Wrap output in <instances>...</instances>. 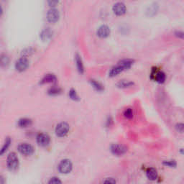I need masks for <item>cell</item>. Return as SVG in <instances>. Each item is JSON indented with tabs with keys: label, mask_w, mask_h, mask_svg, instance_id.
Masks as SVG:
<instances>
[{
	"label": "cell",
	"mask_w": 184,
	"mask_h": 184,
	"mask_svg": "<svg viewBox=\"0 0 184 184\" xmlns=\"http://www.w3.org/2000/svg\"><path fill=\"white\" fill-rule=\"evenodd\" d=\"M134 61L130 59H125L121 61L116 66L112 68L111 71L109 73V76L110 77H114L119 75L120 73H122L124 71L129 69L131 68V66L133 65Z\"/></svg>",
	"instance_id": "1"
},
{
	"label": "cell",
	"mask_w": 184,
	"mask_h": 184,
	"mask_svg": "<svg viewBox=\"0 0 184 184\" xmlns=\"http://www.w3.org/2000/svg\"><path fill=\"white\" fill-rule=\"evenodd\" d=\"M7 167L10 170H16L19 167V158L15 152L9 154L6 160Z\"/></svg>",
	"instance_id": "2"
},
{
	"label": "cell",
	"mask_w": 184,
	"mask_h": 184,
	"mask_svg": "<svg viewBox=\"0 0 184 184\" xmlns=\"http://www.w3.org/2000/svg\"><path fill=\"white\" fill-rule=\"evenodd\" d=\"M70 127L69 125L66 122H61L58 124L56 126L55 130V135L59 137H65L66 135L68 134V132H69Z\"/></svg>",
	"instance_id": "3"
},
{
	"label": "cell",
	"mask_w": 184,
	"mask_h": 184,
	"mask_svg": "<svg viewBox=\"0 0 184 184\" xmlns=\"http://www.w3.org/2000/svg\"><path fill=\"white\" fill-rule=\"evenodd\" d=\"M73 164L71 161L68 159H64L61 160L58 165V170L60 173L63 174H67L71 171Z\"/></svg>",
	"instance_id": "4"
},
{
	"label": "cell",
	"mask_w": 184,
	"mask_h": 184,
	"mask_svg": "<svg viewBox=\"0 0 184 184\" xmlns=\"http://www.w3.org/2000/svg\"><path fill=\"white\" fill-rule=\"evenodd\" d=\"M30 62H29L28 58L22 57L18 61H17L15 63V68L17 71L23 72L27 70V68L29 67Z\"/></svg>",
	"instance_id": "5"
},
{
	"label": "cell",
	"mask_w": 184,
	"mask_h": 184,
	"mask_svg": "<svg viewBox=\"0 0 184 184\" xmlns=\"http://www.w3.org/2000/svg\"><path fill=\"white\" fill-rule=\"evenodd\" d=\"M47 20L50 23H55L59 20L60 13L59 11L55 8H51L48 10L46 15Z\"/></svg>",
	"instance_id": "6"
},
{
	"label": "cell",
	"mask_w": 184,
	"mask_h": 184,
	"mask_svg": "<svg viewBox=\"0 0 184 184\" xmlns=\"http://www.w3.org/2000/svg\"><path fill=\"white\" fill-rule=\"evenodd\" d=\"M18 151L24 156H31L34 152V148L28 143H22L18 146Z\"/></svg>",
	"instance_id": "7"
},
{
	"label": "cell",
	"mask_w": 184,
	"mask_h": 184,
	"mask_svg": "<svg viewBox=\"0 0 184 184\" xmlns=\"http://www.w3.org/2000/svg\"><path fill=\"white\" fill-rule=\"evenodd\" d=\"M127 8L122 2H117L113 6V12L117 16H122L126 13Z\"/></svg>",
	"instance_id": "8"
},
{
	"label": "cell",
	"mask_w": 184,
	"mask_h": 184,
	"mask_svg": "<svg viewBox=\"0 0 184 184\" xmlns=\"http://www.w3.org/2000/svg\"><path fill=\"white\" fill-rule=\"evenodd\" d=\"M111 151L115 156H122L127 151V148L125 147V146L122 145H117V144H114V145H112L111 146Z\"/></svg>",
	"instance_id": "9"
},
{
	"label": "cell",
	"mask_w": 184,
	"mask_h": 184,
	"mask_svg": "<svg viewBox=\"0 0 184 184\" xmlns=\"http://www.w3.org/2000/svg\"><path fill=\"white\" fill-rule=\"evenodd\" d=\"M50 142V138L47 134L41 133L37 136V143L39 145L42 147H45L49 145Z\"/></svg>",
	"instance_id": "10"
},
{
	"label": "cell",
	"mask_w": 184,
	"mask_h": 184,
	"mask_svg": "<svg viewBox=\"0 0 184 184\" xmlns=\"http://www.w3.org/2000/svg\"><path fill=\"white\" fill-rule=\"evenodd\" d=\"M96 34L101 38H106L110 35V29L106 25H101L97 30Z\"/></svg>",
	"instance_id": "11"
},
{
	"label": "cell",
	"mask_w": 184,
	"mask_h": 184,
	"mask_svg": "<svg viewBox=\"0 0 184 184\" xmlns=\"http://www.w3.org/2000/svg\"><path fill=\"white\" fill-rule=\"evenodd\" d=\"M53 36V31L50 30V28H45L44 30L42 31L41 33V39L42 41L45 42L49 41V40Z\"/></svg>",
	"instance_id": "12"
},
{
	"label": "cell",
	"mask_w": 184,
	"mask_h": 184,
	"mask_svg": "<svg viewBox=\"0 0 184 184\" xmlns=\"http://www.w3.org/2000/svg\"><path fill=\"white\" fill-rule=\"evenodd\" d=\"M146 176L150 181H156L158 178V172L153 168H148L146 171Z\"/></svg>",
	"instance_id": "13"
},
{
	"label": "cell",
	"mask_w": 184,
	"mask_h": 184,
	"mask_svg": "<svg viewBox=\"0 0 184 184\" xmlns=\"http://www.w3.org/2000/svg\"><path fill=\"white\" fill-rule=\"evenodd\" d=\"M76 64L77 69H78L80 74H83L84 67H83V61H82L81 57L80 56L79 54L76 55Z\"/></svg>",
	"instance_id": "14"
},
{
	"label": "cell",
	"mask_w": 184,
	"mask_h": 184,
	"mask_svg": "<svg viewBox=\"0 0 184 184\" xmlns=\"http://www.w3.org/2000/svg\"><path fill=\"white\" fill-rule=\"evenodd\" d=\"M154 78L156 82L159 83H163L165 81V74L163 71H157L155 73Z\"/></svg>",
	"instance_id": "15"
},
{
	"label": "cell",
	"mask_w": 184,
	"mask_h": 184,
	"mask_svg": "<svg viewBox=\"0 0 184 184\" xmlns=\"http://www.w3.org/2000/svg\"><path fill=\"white\" fill-rule=\"evenodd\" d=\"M32 125V120L30 119L23 118L18 121V126L21 128H26Z\"/></svg>",
	"instance_id": "16"
},
{
	"label": "cell",
	"mask_w": 184,
	"mask_h": 184,
	"mask_svg": "<svg viewBox=\"0 0 184 184\" xmlns=\"http://www.w3.org/2000/svg\"><path fill=\"white\" fill-rule=\"evenodd\" d=\"M56 81V77L53 74H47L44 78L41 80V83H53Z\"/></svg>",
	"instance_id": "17"
},
{
	"label": "cell",
	"mask_w": 184,
	"mask_h": 184,
	"mask_svg": "<svg viewBox=\"0 0 184 184\" xmlns=\"http://www.w3.org/2000/svg\"><path fill=\"white\" fill-rule=\"evenodd\" d=\"M158 10V5L157 4H152V5H150L149 7L148 8L147 10V14L149 15V16H153L157 13Z\"/></svg>",
	"instance_id": "18"
},
{
	"label": "cell",
	"mask_w": 184,
	"mask_h": 184,
	"mask_svg": "<svg viewBox=\"0 0 184 184\" xmlns=\"http://www.w3.org/2000/svg\"><path fill=\"white\" fill-rule=\"evenodd\" d=\"M90 83L91 85L93 86V88H94L95 90L98 91V92H102L104 90L103 86L101 85L100 83H99L98 81H96V80H94V79L90 80Z\"/></svg>",
	"instance_id": "19"
},
{
	"label": "cell",
	"mask_w": 184,
	"mask_h": 184,
	"mask_svg": "<svg viewBox=\"0 0 184 184\" xmlns=\"http://www.w3.org/2000/svg\"><path fill=\"white\" fill-rule=\"evenodd\" d=\"M133 84H134V83H133L132 82H131V81H119L118 83H117V86H118L119 88H125L130 87V86H132Z\"/></svg>",
	"instance_id": "20"
},
{
	"label": "cell",
	"mask_w": 184,
	"mask_h": 184,
	"mask_svg": "<svg viewBox=\"0 0 184 184\" xmlns=\"http://www.w3.org/2000/svg\"><path fill=\"white\" fill-rule=\"evenodd\" d=\"M10 143H11V139L10 137H7V138L5 140V143H4L3 147L2 148V150H1V156H2L4 152L6 151V150L8 149V148L10 147Z\"/></svg>",
	"instance_id": "21"
},
{
	"label": "cell",
	"mask_w": 184,
	"mask_h": 184,
	"mask_svg": "<svg viewBox=\"0 0 184 184\" xmlns=\"http://www.w3.org/2000/svg\"><path fill=\"white\" fill-rule=\"evenodd\" d=\"M69 96L71 99H73V100H74V101L80 100V98L78 96V94H77L76 90L74 89V88L71 89V91L69 92Z\"/></svg>",
	"instance_id": "22"
},
{
	"label": "cell",
	"mask_w": 184,
	"mask_h": 184,
	"mask_svg": "<svg viewBox=\"0 0 184 184\" xmlns=\"http://www.w3.org/2000/svg\"><path fill=\"white\" fill-rule=\"evenodd\" d=\"M133 110L131 108L126 109L125 112H124V116L127 119H132L133 117Z\"/></svg>",
	"instance_id": "23"
},
{
	"label": "cell",
	"mask_w": 184,
	"mask_h": 184,
	"mask_svg": "<svg viewBox=\"0 0 184 184\" xmlns=\"http://www.w3.org/2000/svg\"><path fill=\"white\" fill-rule=\"evenodd\" d=\"M61 92V89L58 87H52L48 91V94L50 95H57Z\"/></svg>",
	"instance_id": "24"
},
{
	"label": "cell",
	"mask_w": 184,
	"mask_h": 184,
	"mask_svg": "<svg viewBox=\"0 0 184 184\" xmlns=\"http://www.w3.org/2000/svg\"><path fill=\"white\" fill-rule=\"evenodd\" d=\"M9 62H10V59H9V58L5 55H2V58H1L2 66H3V67H6V66H7L9 64Z\"/></svg>",
	"instance_id": "25"
},
{
	"label": "cell",
	"mask_w": 184,
	"mask_h": 184,
	"mask_svg": "<svg viewBox=\"0 0 184 184\" xmlns=\"http://www.w3.org/2000/svg\"><path fill=\"white\" fill-rule=\"evenodd\" d=\"M33 50L32 48H27V49H25L22 53V55H23V57H26L28 58V56H30V55H32L33 53Z\"/></svg>",
	"instance_id": "26"
},
{
	"label": "cell",
	"mask_w": 184,
	"mask_h": 184,
	"mask_svg": "<svg viewBox=\"0 0 184 184\" xmlns=\"http://www.w3.org/2000/svg\"><path fill=\"white\" fill-rule=\"evenodd\" d=\"M61 183V181L58 178H57V177H53V178H50V180L48 181V183L50 184H57Z\"/></svg>",
	"instance_id": "27"
},
{
	"label": "cell",
	"mask_w": 184,
	"mask_h": 184,
	"mask_svg": "<svg viewBox=\"0 0 184 184\" xmlns=\"http://www.w3.org/2000/svg\"><path fill=\"white\" fill-rule=\"evenodd\" d=\"M59 0H48V4L50 7H55V6L58 4Z\"/></svg>",
	"instance_id": "28"
},
{
	"label": "cell",
	"mask_w": 184,
	"mask_h": 184,
	"mask_svg": "<svg viewBox=\"0 0 184 184\" xmlns=\"http://www.w3.org/2000/svg\"><path fill=\"white\" fill-rule=\"evenodd\" d=\"M176 128L177 131L180 132H184V124L183 123H179L178 125H176Z\"/></svg>",
	"instance_id": "29"
},
{
	"label": "cell",
	"mask_w": 184,
	"mask_h": 184,
	"mask_svg": "<svg viewBox=\"0 0 184 184\" xmlns=\"http://www.w3.org/2000/svg\"><path fill=\"white\" fill-rule=\"evenodd\" d=\"M163 164L168 167H175L176 165V163L175 161H164Z\"/></svg>",
	"instance_id": "30"
},
{
	"label": "cell",
	"mask_w": 184,
	"mask_h": 184,
	"mask_svg": "<svg viewBox=\"0 0 184 184\" xmlns=\"http://www.w3.org/2000/svg\"><path fill=\"white\" fill-rule=\"evenodd\" d=\"M103 182L105 183H116V181H115L114 179L112 178H107L106 179V180L104 181Z\"/></svg>",
	"instance_id": "31"
},
{
	"label": "cell",
	"mask_w": 184,
	"mask_h": 184,
	"mask_svg": "<svg viewBox=\"0 0 184 184\" xmlns=\"http://www.w3.org/2000/svg\"><path fill=\"white\" fill-rule=\"evenodd\" d=\"M176 35L179 38H181V39H183L184 40V32H181V31H178V32H176Z\"/></svg>",
	"instance_id": "32"
}]
</instances>
